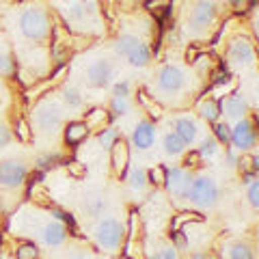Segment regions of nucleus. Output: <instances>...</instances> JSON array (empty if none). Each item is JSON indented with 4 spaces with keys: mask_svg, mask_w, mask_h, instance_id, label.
Wrapping results in <instances>:
<instances>
[{
    "mask_svg": "<svg viewBox=\"0 0 259 259\" xmlns=\"http://www.w3.org/2000/svg\"><path fill=\"white\" fill-rule=\"evenodd\" d=\"M13 67V63L9 59V54H5V52H0V74H9Z\"/></svg>",
    "mask_w": 259,
    "mask_h": 259,
    "instance_id": "nucleus-36",
    "label": "nucleus"
},
{
    "mask_svg": "<svg viewBox=\"0 0 259 259\" xmlns=\"http://www.w3.org/2000/svg\"><path fill=\"white\" fill-rule=\"evenodd\" d=\"M28 175V168L20 160H5L0 162V188L15 190L24 184Z\"/></svg>",
    "mask_w": 259,
    "mask_h": 259,
    "instance_id": "nucleus-8",
    "label": "nucleus"
},
{
    "mask_svg": "<svg viewBox=\"0 0 259 259\" xmlns=\"http://www.w3.org/2000/svg\"><path fill=\"white\" fill-rule=\"evenodd\" d=\"M158 91L164 95H175L186 87V74L177 67V65H164L158 71Z\"/></svg>",
    "mask_w": 259,
    "mask_h": 259,
    "instance_id": "nucleus-5",
    "label": "nucleus"
},
{
    "mask_svg": "<svg viewBox=\"0 0 259 259\" xmlns=\"http://www.w3.org/2000/svg\"><path fill=\"white\" fill-rule=\"evenodd\" d=\"M229 61L236 63V65H242V67H246V65H253L255 61V50H253V44L246 41V39H233L229 44Z\"/></svg>",
    "mask_w": 259,
    "mask_h": 259,
    "instance_id": "nucleus-12",
    "label": "nucleus"
},
{
    "mask_svg": "<svg viewBox=\"0 0 259 259\" xmlns=\"http://www.w3.org/2000/svg\"><path fill=\"white\" fill-rule=\"evenodd\" d=\"M153 259H180V255H177V248L171 246V244H162L156 255H153Z\"/></svg>",
    "mask_w": 259,
    "mask_h": 259,
    "instance_id": "nucleus-30",
    "label": "nucleus"
},
{
    "mask_svg": "<svg viewBox=\"0 0 259 259\" xmlns=\"http://www.w3.org/2000/svg\"><path fill=\"white\" fill-rule=\"evenodd\" d=\"M93 238L102 250L115 253V250H119V246H121V240H123V225L112 216H104L95 225Z\"/></svg>",
    "mask_w": 259,
    "mask_h": 259,
    "instance_id": "nucleus-1",
    "label": "nucleus"
},
{
    "mask_svg": "<svg viewBox=\"0 0 259 259\" xmlns=\"http://www.w3.org/2000/svg\"><path fill=\"white\" fill-rule=\"evenodd\" d=\"M227 160H229V166L238 164V158H236V153H233V151H227Z\"/></svg>",
    "mask_w": 259,
    "mask_h": 259,
    "instance_id": "nucleus-39",
    "label": "nucleus"
},
{
    "mask_svg": "<svg viewBox=\"0 0 259 259\" xmlns=\"http://www.w3.org/2000/svg\"><path fill=\"white\" fill-rule=\"evenodd\" d=\"M15 255H18V259H37L39 250L35 244H22V246H18V250H15Z\"/></svg>",
    "mask_w": 259,
    "mask_h": 259,
    "instance_id": "nucleus-31",
    "label": "nucleus"
},
{
    "mask_svg": "<svg viewBox=\"0 0 259 259\" xmlns=\"http://www.w3.org/2000/svg\"><path fill=\"white\" fill-rule=\"evenodd\" d=\"M190 182H192V177H190V173L186 171V168H182V166L166 168L164 186L168 188V192H171L173 197L186 199V194H188V188H190Z\"/></svg>",
    "mask_w": 259,
    "mask_h": 259,
    "instance_id": "nucleus-11",
    "label": "nucleus"
},
{
    "mask_svg": "<svg viewBox=\"0 0 259 259\" xmlns=\"http://www.w3.org/2000/svg\"><path fill=\"white\" fill-rule=\"evenodd\" d=\"M173 132L184 141V145H192L194 141H197V136H199L197 123H194L190 117H177V119H175V130H173Z\"/></svg>",
    "mask_w": 259,
    "mask_h": 259,
    "instance_id": "nucleus-15",
    "label": "nucleus"
},
{
    "mask_svg": "<svg viewBox=\"0 0 259 259\" xmlns=\"http://www.w3.org/2000/svg\"><path fill=\"white\" fill-rule=\"evenodd\" d=\"M199 112L205 121H212L214 123V121H218V117H221V104H218L216 100H205L203 104H201Z\"/></svg>",
    "mask_w": 259,
    "mask_h": 259,
    "instance_id": "nucleus-20",
    "label": "nucleus"
},
{
    "mask_svg": "<svg viewBox=\"0 0 259 259\" xmlns=\"http://www.w3.org/2000/svg\"><path fill=\"white\" fill-rule=\"evenodd\" d=\"M162 147H164V151L168 153V156H182L186 145L175 132H166L164 139H162Z\"/></svg>",
    "mask_w": 259,
    "mask_h": 259,
    "instance_id": "nucleus-17",
    "label": "nucleus"
},
{
    "mask_svg": "<svg viewBox=\"0 0 259 259\" xmlns=\"http://www.w3.org/2000/svg\"><path fill=\"white\" fill-rule=\"evenodd\" d=\"M127 182H130V188L134 190H145V186H147V171L145 168H132L127 175Z\"/></svg>",
    "mask_w": 259,
    "mask_h": 259,
    "instance_id": "nucleus-21",
    "label": "nucleus"
},
{
    "mask_svg": "<svg viewBox=\"0 0 259 259\" xmlns=\"http://www.w3.org/2000/svg\"><path fill=\"white\" fill-rule=\"evenodd\" d=\"M104 119H106V110L95 108V110H91V112H89V115H87L84 123H87V127H95V125H100Z\"/></svg>",
    "mask_w": 259,
    "mask_h": 259,
    "instance_id": "nucleus-29",
    "label": "nucleus"
},
{
    "mask_svg": "<svg viewBox=\"0 0 259 259\" xmlns=\"http://www.w3.org/2000/svg\"><path fill=\"white\" fill-rule=\"evenodd\" d=\"M97 141H100V145H104L106 149H110L112 145H115L119 141V132L115 127H106V130H102L100 136H97Z\"/></svg>",
    "mask_w": 259,
    "mask_h": 259,
    "instance_id": "nucleus-26",
    "label": "nucleus"
},
{
    "mask_svg": "<svg viewBox=\"0 0 259 259\" xmlns=\"http://www.w3.org/2000/svg\"><path fill=\"white\" fill-rule=\"evenodd\" d=\"M192 259H212L207 253H197V255H192Z\"/></svg>",
    "mask_w": 259,
    "mask_h": 259,
    "instance_id": "nucleus-42",
    "label": "nucleus"
},
{
    "mask_svg": "<svg viewBox=\"0 0 259 259\" xmlns=\"http://www.w3.org/2000/svg\"><path fill=\"white\" fill-rule=\"evenodd\" d=\"M104 207H106V201H104V197H89L84 201V212L89 216H93V218L102 216L104 214Z\"/></svg>",
    "mask_w": 259,
    "mask_h": 259,
    "instance_id": "nucleus-23",
    "label": "nucleus"
},
{
    "mask_svg": "<svg viewBox=\"0 0 259 259\" xmlns=\"http://www.w3.org/2000/svg\"><path fill=\"white\" fill-rule=\"evenodd\" d=\"M214 139L218 143H223V145H229V141H231V127L227 123H216L214 125Z\"/></svg>",
    "mask_w": 259,
    "mask_h": 259,
    "instance_id": "nucleus-27",
    "label": "nucleus"
},
{
    "mask_svg": "<svg viewBox=\"0 0 259 259\" xmlns=\"http://www.w3.org/2000/svg\"><path fill=\"white\" fill-rule=\"evenodd\" d=\"M130 91H132L130 80H121V82H117L115 87H112V95H115V97H127Z\"/></svg>",
    "mask_w": 259,
    "mask_h": 259,
    "instance_id": "nucleus-34",
    "label": "nucleus"
},
{
    "mask_svg": "<svg viewBox=\"0 0 259 259\" xmlns=\"http://www.w3.org/2000/svg\"><path fill=\"white\" fill-rule=\"evenodd\" d=\"M39 164H41V168H48L54 164V158H44V160H39Z\"/></svg>",
    "mask_w": 259,
    "mask_h": 259,
    "instance_id": "nucleus-40",
    "label": "nucleus"
},
{
    "mask_svg": "<svg viewBox=\"0 0 259 259\" xmlns=\"http://www.w3.org/2000/svg\"><path fill=\"white\" fill-rule=\"evenodd\" d=\"M9 143H11V130L5 123H0V147H5V145H9Z\"/></svg>",
    "mask_w": 259,
    "mask_h": 259,
    "instance_id": "nucleus-37",
    "label": "nucleus"
},
{
    "mask_svg": "<svg viewBox=\"0 0 259 259\" xmlns=\"http://www.w3.org/2000/svg\"><path fill=\"white\" fill-rule=\"evenodd\" d=\"M115 50H117L119 56L127 59L130 65H134V67H145L151 59L149 46L143 44L141 39L134 37V35H121L117 39V44H115Z\"/></svg>",
    "mask_w": 259,
    "mask_h": 259,
    "instance_id": "nucleus-4",
    "label": "nucleus"
},
{
    "mask_svg": "<svg viewBox=\"0 0 259 259\" xmlns=\"http://www.w3.org/2000/svg\"><path fill=\"white\" fill-rule=\"evenodd\" d=\"M216 20V5L214 0H199L194 3V7L188 13V26L194 30V32H201L209 28Z\"/></svg>",
    "mask_w": 259,
    "mask_h": 259,
    "instance_id": "nucleus-7",
    "label": "nucleus"
},
{
    "mask_svg": "<svg viewBox=\"0 0 259 259\" xmlns=\"http://www.w3.org/2000/svg\"><path fill=\"white\" fill-rule=\"evenodd\" d=\"M69 18H71V20H82V18H87V7H84L82 3L71 5V7H69Z\"/></svg>",
    "mask_w": 259,
    "mask_h": 259,
    "instance_id": "nucleus-35",
    "label": "nucleus"
},
{
    "mask_svg": "<svg viewBox=\"0 0 259 259\" xmlns=\"http://www.w3.org/2000/svg\"><path fill=\"white\" fill-rule=\"evenodd\" d=\"M20 130H18V132H20V136H22V139L24 141H28L30 139V132H28V125L26 123H24V121H20V125H18Z\"/></svg>",
    "mask_w": 259,
    "mask_h": 259,
    "instance_id": "nucleus-38",
    "label": "nucleus"
},
{
    "mask_svg": "<svg viewBox=\"0 0 259 259\" xmlns=\"http://www.w3.org/2000/svg\"><path fill=\"white\" fill-rule=\"evenodd\" d=\"M112 164H115V168L121 173L125 168V164H127V158H130V153H127V145L123 143V141H117L115 145H112Z\"/></svg>",
    "mask_w": 259,
    "mask_h": 259,
    "instance_id": "nucleus-19",
    "label": "nucleus"
},
{
    "mask_svg": "<svg viewBox=\"0 0 259 259\" xmlns=\"http://www.w3.org/2000/svg\"><path fill=\"white\" fill-rule=\"evenodd\" d=\"M153 141H156V127H153V123H151L149 119L139 121V123H136V127H134V134H132L134 147L141 149V151H145V149L151 147Z\"/></svg>",
    "mask_w": 259,
    "mask_h": 259,
    "instance_id": "nucleus-13",
    "label": "nucleus"
},
{
    "mask_svg": "<svg viewBox=\"0 0 259 259\" xmlns=\"http://www.w3.org/2000/svg\"><path fill=\"white\" fill-rule=\"evenodd\" d=\"M35 123L41 132L54 134L56 130L63 125V112L54 102H44V104H39L35 110Z\"/></svg>",
    "mask_w": 259,
    "mask_h": 259,
    "instance_id": "nucleus-6",
    "label": "nucleus"
},
{
    "mask_svg": "<svg viewBox=\"0 0 259 259\" xmlns=\"http://www.w3.org/2000/svg\"><path fill=\"white\" fill-rule=\"evenodd\" d=\"M127 110H130V100H127V97H115V95H112V100H110V112H112V117L127 115Z\"/></svg>",
    "mask_w": 259,
    "mask_h": 259,
    "instance_id": "nucleus-25",
    "label": "nucleus"
},
{
    "mask_svg": "<svg viewBox=\"0 0 259 259\" xmlns=\"http://www.w3.org/2000/svg\"><path fill=\"white\" fill-rule=\"evenodd\" d=\"M164 180H166V168L164 166H156V168H151V171H147V182L164 184Z\"/></svg>",
    "mask_w": 259,
    "mask_h": 259,
    "instance_id": "nucleus-32",
    "label": "nucleus"
},
{
    "mask_svg": "<svg viewBox=\"0 0 259 259\" xmlns=\"http://www.w3.org/2000/svg\"><path fill=\"white\" fill-rule=\"evenodd\" d=\"M48 30H50V22H48L44 7H32L20 15V32L28 41H44Z\"/></svg>",
    "mask_w": 259,
    "mask_h": 259,
    "instance_id": "nucleus-2",
    "label": "nucleus"
},
{
    "mask_svg": "<svg viewBox=\"0 0 259 259\" xmlns=\"http://www.w3.org/2000/svg\"><path fill=\"white\" fill-rule=\"evenodd\" d=\"M248 203L253 205V207H259V182L253 180V182H248Z\"/></svg>",
    "mask_w": 259,
    "mask_h": 259,
    "instance_id": "nucleus-33",
    "label": "nucleus"
},
{
    "mask_svg": "<svg viewBox=\"0 0 259 259\" xmlns=\"http://www.w3.org/2000/svg\"><path fill=\"white\" fill-rule=\"evenodd\" d=\"M112 74H115V67L108 59H95L87 67V82L95 89H104L110 84Z\"/></svg>",
    "mask_w": 259,
    "mask_h": 259,
    "instance_id": "nucleus-10",
    "label": "nucleus"
},
{
    "mask_svg": "<svg viewBox=\"0 0 259 259\" xmlns=\"http://www.w3.org/2000/svg\"><path fill=\"white\" fill-rule=\"evenodd\" d=\"M229 259H253V248L246 242H233L229 246Z\"/></svg>",
    "mask_w": 259,
    "mask_h": 259,
    "instance_id": "nucleus-22",
    "label": "nucleus"
},
{
    "mask_svg": "<svg viewBox=\"0 0 259 259\" xmlns=\"http://www.w3.org/2000/svg\"><path fill=\"white\" fill-rule=\"evenodd\" d=\"M255 141H257V134H255V125L250 119H238V123L233 125L231 130V141L233 147L240 149V151H248L250 147H255Z\"/></svg>",
    "mask_w": 259,
    "mask_h": 259,
    "instance_id": "nucleus-9",
    "label": "nucleus"
},
{
    "mask_svg": "<svg viewBox=\"0 0 259 259\" xmlns=\"http://www.w3.org/2000/svg\"><path fill=\"white\" fill-rule=\"evenodd\" d=\"M216 151H218V141L212 136V139H205L203 141V145H201V149H199V156L201 158H212Z\"/></svg>",
    "mask_w": 259,
    "mask_h": 259,
    "instance_id": "nucleus-28",
    "label": "nucleus"
},
{
    "mask_svg": "<svg viewBox=\"0 0 259 259\" xmlns=\"http://www.w3.org/2000/svg\"><path fill=\"white\" fill-rule=\"evenodd\" d=\"M186 199H190L201 209H209L218 203V186L209 175H199L190 182Z\"/></svg>",
    "mask_w": 259,
    "mask_h": 259,
    "instance_id": "nucleus-3",
    "label": "nucleus"
},
{
    "mask_svg": "<svg viewBox=\"0 0 259 259\" xmlns=\"http://www.w3.org/2000/svg\"><path fill=\"white\" fill-rule=\"evenodd\" d=\"M87 134H89V127H87V123H80V121H74V123H69L65 127V141L71 143V145L80 143Z\"/></svg>",
    "mask_w": 259,
    "mask_h": 259,
    "instance_id": "nucleus-18",
    "label": "nucleus"
},
{
    "mask_svg": "<svg viewBox=\"0 0 259 259\" xmlns=\"http://www.w3.org/2000/svg\"><path fill=\"white\" fill-rule=\"evenodd\" d=\"M39 238H41V242L46 246H61L65 238H67V229H65V225L59 223V221H50V223H46L41 227V231H39Z\"/></svg>",
    "mask_w": 259,
    "mask_h": 259,
    "instance_id": "nucleus-14",
    "label": "nucleus"
},
{
    "mask_svg": "<svg viewBox=\"0 0 259 259\" xmlns=\"http://www.w3.org/2000/svg\"><path fill=\"white\" fill-rule=\"evenodd\" d=\"M63 100L69 108H80L82 106V95H80L74 87H65L63 89Z\"/></svg>",
    "mask_w": 259,
    "mask_h": 259,
    "instance_id": "nucleus-24",
    "label": "nucleus"
},
{
    "mask_svg": "<svg viewBox=\"0 0 259 259\" xmlns=\"http://www.w3.org/2000/svg\"><path fill=\"white\" fill-rule=\"evenodd\" d=\"M246 110H248V104H246V100H244V95H242V93H231L225 100V112H227V117H231V119H244L246 117Z\"/></svg>",
    "mask_w": 259,
    "mask_h": 259,
    "instance_id": "nucleus-16",
    "label": "nucleus"
},
{
    "mask_svg": "<svg viewBox=\"0 0 259 259\" xmlns=\"http://www.w3.org/2000/svg\"><path fill=\"white\" fill-rule=\"evenodd\" d=\"M227 3H229L231 7H236V9H242V7H244V3H246V0H227Z\"/></svg>",
    "mask_w": 259,
    "mask_h": 259,
    "instance_id": "nucleus-41",
    "label": "nucleus"
}]
</instances>
